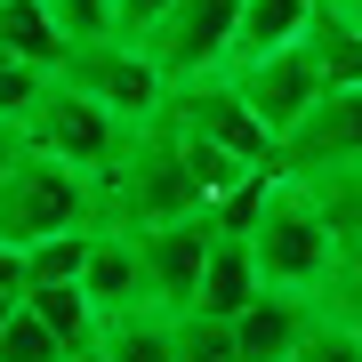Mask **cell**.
Returning <instances> with one entry per match:
<instances>
[{
  "instance_id": "obj_30",
  "label": "cell",
  "mask_w": 362,
  "mask_h": 362,
  "mask_svg": "<svg viewBox=\"0 0 362 362\" xmlns=\"http://www.w3.org/2000/svg\"><path fill=\"white\" fill-rule=\"evenodd\" d=\"M16 153H25V129H8V121H0V169H8Z\"/></svg>"
},
{
  "instance_id": "obj_12",
  "label": "cell",
  "mask_w": 362,
  "mask_h": 362,
  "mask_svg": "<svg viewBox=\"0 0 362 362\" xmlns=\"http://www.w3.org/2000/svg\"><path fill=\"white\" fill-rule=\"evenodd\" d=\"M314 16H322V0H242V25H233V65H258V57H282L298 40L314 33Z\"/></svg>"
},
{
  "instance_id": "obj_3",
  "label": "cell",
  "mask_w": 362,
  "mask_h": 362,
  "mask_svg": "<svg viewBox=\"0 0 362 362\" xmlns=\"http://www.w3.org/2000/svg\"><path fill=\"white\" fill-rule=\"evenodd\" d=\"M89 226H97V177L33 153V145L0 169V242L8 250H33L49 233H89Z\"/></svg>"
},
{
  "instance_id": "obj_20",
  "label": "cell",
  "mask_w": 362,
  "mask_h": 362,
  "mask_svg": "<svg viewBox=\"0 0 362 362\" xmlns=\"http://www.w3.org/2000/svg\"><path fill=\"white\" fill-rule=\"evenodd\" d=\"M89 233H97V226H89ZM89 233H49V242H33V250H25V290H49V282H81Z\"/></svg>"
},
{
  "instance_id": "obj_26",
  "label": "cell",
  "mask_w": 362,
  "mask_h": 362,
  "mask_svg": "<svg viewBox=\"0 0 362 362\" xmlns=\"http://www.w3.org/2000/svg\"><path fill=\"white\" fill-rule=\"evenodd\" d=\"M322 306H330V314H346V322L362 330V258H346V266L330 274V290H322Z\"/></svg>"
},
{
  "instance_id": "obj_22",
  "label": "cell",
  "mask_w": 362,
  "mask_h": 362,
  "mask_svg": "<svg viewBox=\"0 0 362 362\" xmlns=\"http://www.w3.org/2000/svg\"><path fill=\"white\" fill-rule=\"evenodd\" d=\"M0 362H73L65 346H57V330L40 322V314L16 298V314H8V330H0Z\"/></svg>"
},
{
  "instance_id": "obj_24",
  "label": "cell",
  "mask_w": 362,
  "mask_h": 362,
  "mask_svg": "<svg viewBox=\"0 0 362 362\" xmlns=\"http://www.w3.org/2000/svg\"><path fill=\"white\" fill-rule=\"evenodd\" d=\"M49 81H57V73L25 65V57H0V121H8V129H25V121H33V105L49 97Z\"/></svg>"
},
{
  "instance_id": "obj_31",
  "label": "cell",
  "mask_w": 362,
  "mask_h": 362,
  "mask_svg": "<svg viewBox=\"0 0 362 362\" xmlns=\"http://www.w3.org/2000/svg\"><path fill=\"white\" fill-rule=\"evenodd\" d=\"M8 314H16V298H0V330H8Z\"/></svg>"
},
{
  "instance_id": "obj_16",
  "label": "cell",
  "mask_w": 362,
  "mask_h": 362,
  "mask_svg": "<svg viewBox=\"0 0 362 362\" xmlns=\"http://www.w3.org/2000/svg\"><path fill=\"white\" fill-rule=\"evenodd\" d=\"M0 57H25V65H40V73H65L73 40L57 33L49 0H0Z\"/></svg>"
},
{
  "instance_id": "obj_14",
  "label": "cell",
  "mask_w": 362,
  "mask_h": 362,
  "mask_svg": "<svg viewBox=\"0 0 362 362\" xmlns=\"http://www.w3.org/2000/svg\"><path fill=\"white\" fill-rule=\"evenodd\" d=\"M314 306L322 298H290V290H266L250 314H233V338H242V362H290L298 338H306Z\"/></svg>"
},
{
  "instance_id": "obj_27",
  "label": "cell",
  "mask_w": 362,
  "mask_h": 362,
  "mask_svg": "<svg viewBox=\"0 0 362 362\" xmlns=\"http://www.w3.org/2000/svg\"><path fill=\"white\" fill-rule=\"evenodd\" d=\"M169 8H177V0H113V33H121V40H145Z\"/></svg>"
},
{
  "instance_id": "obj_32",
  "label": "cell",
  "mask_w": 362,
  "mask_h": 362,
  "mask_svg": "<svg viewBox=\"0 0 362 362\" xmlns=\"http://www.w3.org/2000/svg\"><path fill=\"white\" fill-rule=\"evenodd\" d=\"M89 362H97V354H89Z\"/></svg>"
},
{
  "instance_id": "obj_10",
  "label": "cell",
  "mask_w": 362,
  "mask_h": 362,
  "mask_svg": "<svg viewBox=\"0 0 362 362\" xmlns=\"http://www.w3.org/2000/svg\"><path fill=\"white\" fill-rule=\"evenodd\" d=\"M169 113H177L194 137L226 145V153H242V161H258V169H274V137H266V121L242 105V89H233L226 73H218V81H194V89H169Z\"/></svg>"
},
{
  "instance_id": "obj_8",
  "label": "cell",
  "mask_w": 362,
  "mask_h": 362,
  "mask_svg": "<svg viewBox=\"0 0 362 362\" xmlns=\"http://www.w3.org/2000/svg\"><path fill=\"white\" fill-rule=\"evenodd\" d=\"M226 81L242 89V105H250V113L266 121V137H274V145H282L298 121L322 105V89H330L306 40H298V49H282V57H258V65H242V73H226Z\"/></svg>"
},
{
  "instance_id": "obj_1",
  "label": "cell",
  "mask_w": 362,
  "mask_h": 362,
  "mask_svg": "<svg viewBox=\"0 0 362 362\" xmlns=\"http://www.w3.org/2000/svg\"><path fill=\"white\" fill-rule=\"evenodd\" d=\"M209 194L194 177V161H185V137L177 121H145L137 145L121 153V169H105L97 177V226L113 233H153V226H177V218H202Z\"/></svg>"
},
{
  "instance_id": "obj_2",
  "label": "cell",
  "mask_w": 362,
  "mask_h": 362,
  "mask_svg": "<svg viewBox=\"0 0 362 362\" xmlns=\"http://www.w3.org/2000/svg\"><path fill=\"white\" fill-rule=\"evenodd\" d=\"M250 250H258V274L266 290H290V298H322L330 274H338V233L322 218L306 177H282L274 169L266 202H258V226H250Z\"/></svg>"
},
{
  "instance_id": "obj_9",
  "label": "cell",
  "mask_w": 362,
  "mask_h": 362,
  "mask_svg": "<svg viewBox=\"0 0 362 362\" xmlns=\"http://www.w3.org/2000/svg\"><path fill=\"white\" fill-rule=\"evenodd\" d=\"M354 161H362V89H322V105L274 145L282 177H322V169H354Z\"/></svg>"
},
{
  "instance_id": "obj_25",
  "label": "cell",
  "mask_w": 362,
  "mask_h": 362,
  "mask_svg": "<svg viewBox=\"0 0 362 362\" xmlns=\"http://www.w3.org/2000/svg\"><path fill=\"white\" fill-rule=\"evenodd\" d=\"M57 33L73 40V49H89V40H121L113 33V0H49Z\"/></svg>"
},
{
  "instance_id": "obj_23",
  "label": "cell",
  "mask_w": 362,
  "mask_h": 362,
  "mask_svg": "<svg viewBox=\"0 0 362 362\" xmlns=\"http://www.w3.org/2000/svg\"><path fill=\"white\" fill-rule=\"evenodd\" d=\"M177 362H242V338L218 314H177Z\"/></svg>"
},
{
  "instance_id": "obj_17",
  "label": "cell",
  "mask_w": 362,
  "mask_h": 362,
  "mask_svg": "<svg viewBox=\"0 0 362 362\" xmlns=\"http://www.w3.org/2000/svg\"><path fill=\"white\" fill-rule=\"evenodd\" d=\"M25 306H33L40 322L57 330V346H65L73 362H89V354H97V338H105V314H97V298L81 290V282H49V290H25Z\"/></svg>"
},
{
  "instance_id": "obj_6",
  "label": "cell",
  "mask_w": 362,
  "mask_h": 362,
  "mask_svg": "<svg viewBox=\"0 0 362 362\" xmlns=\"http://www.w3.org/2000/svg\"><path fill=\"white\" fill-rule=\"evenodd\" d=\"M57 81H73L81 97H97L105 113H121L129 129H145V121L169 113V81H161V65L137 49V40H89V49L65 57Z\"/></svg>"
},
{
  "instance_id": "obj_21",
  "label": "cell",
  "mask_w": 362,
  "mask_h": 362,
  "mask_svg": "<svg viewBox=\"0 0 362 362\" xmlns=\"http://www.w3.org/2000/svg\"><path fill=\"white\" fill-rule=\"evenodd\" d=\"M290 362H362V330L346 322V314L314 306V322H306V338H298Z\"/></svg>"
},
{
  "instance_id": "obj_18",
  "label": "cell",
  "mask_w": 362,
  "mask_h": 362,
  "mask_svg": "<svg viewBox=\"0 0 362 362\" xmlns=\"http://www.w3.org/2000/svg\"><path fill=\"white\" fill-rule=\"evenodd\" d=\"M314 185V202H322V218L338 233V266L362 258V161L354 169H322V177H306Z\"/></svg>"
},
{
  "instance_id": "obj_4",
  "label": "cell",
  "mask_w": 362,
  "mask_h": 362,
  "mask_svg": "<svg viewBox=\"0 0 362 362\" xmlns=\"http://www.w3.org/2000/svg\"><path fill=\"white\" fill-rule=\"evenodd\" d=\"M25 145L49 153V161H65V169H81V177H105V169H121L137 129L121 113H105L97 97H81L73 81H49V97H40L33 121H25Z\"/></svg>"
},
{
  "instance_id": "obj_13",
  "label": "cell",
  "mask_w": 362,
  "mask_h": 362,
  "mask_svg": "<svg viewBox=\"0 0 362 362\" xmlns=\"http://www.w3.org/2000/svg\"><path fill=\"white\" fill-rule=\"evenodd\" d=\"M81 290L97 298V314L145 306V266H137V233H113V226H97V233H89V258H81Z\"/></svg>"
},
{
  "instance_id": "obj_19",
  "label": "cell",
  "mask_w": 362,
  "mask_h": 362,
  "mask_svg": "<svg viewBox=\"0 0 362 362\" xmlns=\"http://www.w3.org/2000/svg\"><path fill=\"white\" fill-rule=\"evenodd\" d=\"M306 49H314V65H322L330 89H362V33H346L338 16H314Z\"/></svg>"
},
{
  "instance_id": "obj_28",
  "label": "cell",
  "mask_w": 362,
  "mask_h": 362,
  "mask_svg": "<svg viewBox=\"0 0 362 362\" xmlns=\"http://www.w3.org/2000/svg\"><path fill=\"white\" fill-rule=\"evenodd\" d=\"M0 298H25V250L0 242Z\"/></svg>"
},
{
  "instance_id": "obj_5",
  "label": "cell",
  "mask_w": 362,
  "mask_h": 362,
  "mask_svg": "<svg viewBox=\"0 0 362 362\" xmlns=\"http://www.w3.org/2000/svg\"><path fill=\"white\" fill-rule=\"evenodd\" d=\"M233 25H242V0H177L137 49L161 65L169 89H194V81H218L233 65Z\"/></svg>"
},
{
  "instance_id": "obj_29",
  "label": "cell",
  "mask_w": 362,
  "mask_h": 362,
  "mask_svg": "<svg viewBox=\"0 0 362 362\" xmlns=\"http://www.w3.org/2000/svg\"><path fill=\"white\" fill-rule=\"evenodd\" d=\"M322 16H338L346 33H362V0H322Z\"/></svg>"
},
{
  "instance_id": "obj_7",
  "label": "cell",
  "mask_w": 362,
  "mask_h": 362,
  "mask_svg": "<svg viewBox=\"0 0 362 362\" xmlns=\"http://www.w3.org/2000/svg\"><path fill=\"white\" fill-rule=\"evenodd\" d=\"M209 242H218V218H177V226H153L137 233V266H145V306L161 314H194L202 298V266H209Z\"/></svg>"
},
{
  "instance_id": "obj_11",
  "label": "cell",
  "mask_w": 362,
  "mask_h": 362,
  "mask_svg": "<svg viewBox=\"0 0 362 362\" xmlns=\"http://www.w3.org/2000/svg\"><path fill=\"white\" fill-rule=\"evenodd\" d=\"M266 298V274H258V250H250V233H226L209 242V266H202V298L194 314H218V322H233V314H250Z\"/></svg>"
},
{
  "instance_id": "obj_15",
  "label": "cell",
  "mask_w": 362,
  "mask_h": 362,
  "mask_svg": "<svg viewBox=\"0 0 362 362\" xmlns=\"http://www.w3.org/2000/svg\"><path fill=\"white\" fill-rule=\"evenodd\" d=\"M97 362H177V314H161V306H121V314H105Z\"/></svg>"
}]
</instances>
